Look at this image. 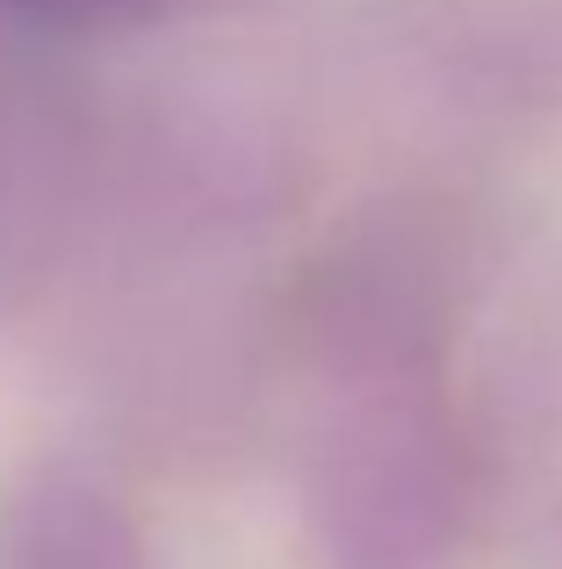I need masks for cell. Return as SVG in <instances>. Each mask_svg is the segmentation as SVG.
<instances>
[{"instance_id":"cell-2","label":"cell","mask_w":562,"mask_h":569,"mask_svg":"<svg viewBox=\"0 0 562 569\" xmlns=\"http://www.w3.org/2000/svg\"><path fill=\"white\" fill-rule=\"evenodd\" d=\"M22 14H43V22H138V14L167 8V0H8Z\"/></svg>"},{"instance_id":"cell-1","label":"cell","mask_w":562,"mask_h":569,"mask_svg":"<svg viewBox=\"0 0 562 569\" xmlns=\"http://www.w3.org/2000/svg\"><path fill=\"white\" fill-rule=\"evenodd\" d=\"M0 569H152V556L101 490L58 476L0 505Z\"/></svg>"}]
</instances>
